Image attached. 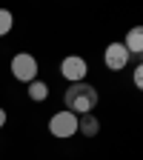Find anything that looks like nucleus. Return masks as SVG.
I'll return each instance as SVG.
<instances>
[{
  "label": "nucleus",
  "mask_w": 143,
  "mask_h": 160,
  "mask_svg": "<svg viewBox=\"0 0 143 160\" xmlns=\"http://www.w3.org/2000/svg\"><path fill=\"white\" fill-rule=\"evenodd\" d=\"M60 74H63L69 83H83L86 74H89V63L80 54H66L60 60Z\"/></svg>",
  "instance_id": "4"
},
{
  "label": "nucleus",
  "mask_w": 143,
  "mask_h": 160,
  "mask_svg": "<svg viewBox=\"0 0 143 160\" xmlns=\"http://www.w3.org/2000/svg\"><path fill=\"white\" fill-rule=\"evenodd\" d=\"M49 132H52V137H60V140H69V137H74L77 134V114H72V112H57V114H52L49 117Z\"/></svg>",
  "instance_id": "2"
},
{
  "label": "nucleus",
  "mask_w": 143,
  "mask_h": 160,
  "mask_svg": "<svg viewBox=\"0 0 143 160\" xmlns=\"http://www.w3.org/2000/svg\"><path fill=\"white\" fill-rule=\"evenodd\" d=\"M6 126V109H0V129Z\"/></svg>",
  "instance_id": "11"
},
{
  "label": "nucleus",
  "mask_w": 143,
  "mask_h": 160,
  "mask_svg": "<svg viewBox=\"0 0 143 160\" xmlns=\"http://www.w3.org/2000/svg\"><path fill=\"white\" fill-rule=\"evenodd\" d=\"M77 132L83 134V137H97V132H100L97 117L94 114H80L77 117Z\"/></svg>",
  "instance_id": "7"
},
{
  "label": "nucleus",
  "mask_w": 143,
  "mask_h": 160,
  "mask_svg": "<svg viewBox=\"0 0 143 160\" xmlns=\"http://www.w3.org/2000/svg\"><path fill=\"white\" fill-rule=\"evenodd\" d=\"M63 100H66V112H72L77 117L80 114H92V109L97 106V89L89 86L86 80H83V83H72L66 89Z\"/></svg>",
  "instance_id": "1"
},
{
  "label": "nucleus",
  "mask_w": 143,
  "mask_h": 160,
  "mask_svg": "<svg viewBox=\"0 0 143 160\" xmlns=\"http://www.w3.org/2000/svg\"><path fill=\"white\" fill-rule=\"evenodd\" d=\"M129 60H132V54L126 52L123 43H109L106 52H103V63H106L109 72H123L129 66Z\"/></svg>",
  "instance_id": "5"
},
{
  "label": "nucleus",
  "mask_w": 143,
  "mask_h": 160,
  "mask_svg": "<svg viewBox=\"0 0 143 160\" xmlns=\"http://www.w3.org/2000/svg\"><path fill=\"white\" fill-rule=\"evenodd\" d=\"M46 97H49V86L43 83V80H32V83H29V100H34V103H43Z\"/></svg>",
  "instance_id": "8"
},
{
  "label": "nucleus",
  "mask_w": 143,
  "mask_h": 160,
  "mask_svg": "<svg viewBox=\"0 0 143 160\" xmlns=\"http://www.w3.org/2000/svg\"><path fill=\"white\" fill-rule=\"evenodd\" d=\"M37 60H34V54H29V52H20V54H14L12 57V74H14V80H20V83H32V80H37Z\"/></svg>",
  "instance_id": "3"
},
{
  "label": "nucleus",
  "mask_w": 143,
  "mask_h": 160,
  "mask_svg": "<svg viewBox=\"0 0 143 160\" xmlns=\"http://www.w3.org/2000/svg\"><path fill=\"white\" fill-rule=\"evenodd\" d=\"M9 32H12V12L0 9V37H6Z\"/></svg>",
  "instance_id": "9"
},
{
  "label": "nucleus",
  "mask_w": 143,
  "mask_h": 160,
  "mask_svg": "<svg viewBox=\"0 0 143 160\" xmlns=\"http://www.w3.org/2000/svg\"><path fill=\"white\" fill-rule=\"evenodd\" d=\"M132 83H135V89H137V92H143V63H140V66H135V72H132Z\"/></svg>",
  "instance_id": "10"
},
{
  "label": "nucleus",
  "mask_w": 143,
  "mask_h": 160,
  "mask_svg": "<svg viewBox=\"0 0 143 160\" xmlns=\"http://www.w3.org/2000/svg\"><path fill=\"white\" fill-rule=\"evenodd\" d=\"M123 46H126L129 54H143V26H135V29L126 32Z\"/></svg>",
  "instance_id": "6"
}]
</instances>
